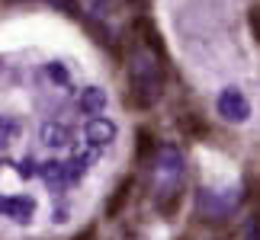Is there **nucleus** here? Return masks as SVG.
Instances as JSON below:
<instances>
[{"label":"nucleus","instance_id":"obj_1","mask_svg":"<svg viewBox=\"0 0 260 240\" xmlns=\"http://www.w3.org/2000/svg\"><path fill=\"white\" fill-rule=\"evenodd\" d=\"M128 103L135 109H151L164 93V55L151 45H138L132 61H128Z\"/></svg>","mask_w":260,"mask_h":240},{"label":"nucleus","instance_id":"obj_2","mask_svg":"<svg viewBox=\"0 0 260 240\" xmlns=\"http://www.w3.org/2000/svg\"><path fill=\"white\" fill-rule=\"evenodd\" d=\"M151 173H154V198L157 208L164 215H171L180 205V195H183V151L177 144H157V151L151 157Z\"/></svg>","mask_w":260,"mask_h":240},{"label":"nucleus","instance_id":"obj_3","mask_svg":"<svg viewBox=\"0 0 260 240\" xmlns=\"http://www.w3.org/2000/svg\"><path fill=\"white\" fill-rule=\"evenodd\" d=\"M215 112L232 125H244L247 118H251V99L244 96V90L225 87L222 93H218V99H215Z\"/></svg>","mask_w":260,"mask_h":240},{"label":"nucleus","instance_id":"obj_4","mask_svg":"<svg viewBox=\"0 0 260 240\" xmlns=\"http://www.w3.org/2000/svg\"><path fill=\"white\" fill-rule=\"evenodd\" d=\"M238 205H241V189H228V195L212 192V189H199V198H196V208L203 218H225Z\"/></svg>","mask_w":260,"mask_h":240},{"label":"nucleus","instance_id":"obj_5","mask_svg":"<svg viewBox=\"0 0 260 240\" xmlns=\"http://www.w3.org/2000/svg\"><path fill=\"white\" fill-rule=\"evenodd\" d=\"M0 215L16 224H26L36 215V202L29 195H0Z\"/></svg>","mask_w":260,"mask_h":240},{"label":"nucleus","instance_id":"obj_6","mask_svg":"<svg viewBox=\"0 0 260 240\" xmlns=\"http://www.w3.org/2000/svg\"><path fill=\"white\" fill-rule=\"evenodd\" d=\"M84 135H87V141L93 147L103 151L106 144L116 141V122H109V118H103V115H90L87 125H84Z\"/></svg>","mask_w":260,"mask_h":240},{"label":"nucleus","instance_id":"obj_7","mask_svg":"<svg viewBox=\"0 0 260 240\" xmlns=\"http://www.w3.org/2000/svg\"><path fill=\"white\" fill-rule=\"evenodd\" d=\"M39 173H42V179L52 189H64L68 183H77V173H74V167H71V160H48V164H42V170H39Z\"/></svg>","mask_w":260,"mask_h":240},{"label":"nucleus","instance_id":"obj_8","mask_svg":"<svg viewBox=\"0 0 260 240\" xmlns=\"http://www.w3.org/2000/svg\"><path fill=\"white\" fill-rule=\"evenodd\" d=\"M77 106H81L84 115H100L106 109V90L103 87H84L81 96H77Z\"/></svg>","mask_w":260,"mask_h":240},{"label":"nucleus","instance_id":"obj_9","mask_svg":"<svg viewBox=\"0 0 260 240\" xmlns=\"http://www.w3.org/2000/svg\"><path fill=\"white\" fill-rule=\"evenodd\" d=\"M132 189H135V176H125L122 183L116 186L113 198H109V202H106V218H119V212H122V208H125L128 195H132Z\"/></svg>","mask_w":260,"mask_h":240},{"label":"nucleus","instance_id":"obj_10","mask_svg":"<svg viewBox=\"0 0 260 240\" xmlns=\"http://www.w3.org/2000/svg\"><path fill=\"white\" fill-rule=\"evenodd\" d=\"M42 144L48 147H68L71 144V128L61 122H45L42 125Z\"/></svg>","mask_w":260,"mask_h":240},{"label":"nucleus","instance_id":"obj_11","mask_svg":"<svg viewBox=\"0 0 260 240\" xmlns=\"http://www.w3.org/2000/svg\"><path fill=\"white\" fill-rule=\"evenodd\" d=\"M16 138H19V122L13 115H0V151L10 147Z\"/></svg>","mask_w":260,"mask_h":240},{"label":"nucleus","instance_id":"obj_12","mask_svg":"<svg viewBox=\"0 0 260 240\" xmlns=\"http://www.w3.org/2000/svg\"><path fill=\"white\" fill-rule=\"evenodd\" d=\"M157 151V144H154V135L148 132V128H138V164H145V160H151Z\"/></svg>","mask_w":260,"mask_h":240},{"label":"nucleus","instance_id":"obj_13","mask_svg":"<svg viewBox=\"0 0 260 240\" xmlns=\"http://www.w3.org/2000/svg\"><path fill=\"white\" fill-rule=\"evenodd\" d=\"M45 71H48V80H52V84H58V87H68V84H71V71H68L61 61H52Z\"/></svg>","mask_w":260,"mask_h":240},{"label":"nucleus","instance_id":"obj_14","mask_svg":"<svg viewBox=\"0 0 260 240\" xmlns=\"http://www.w3.org/2000/svg\"><path fill=\"white\" fill-rule=\"evenodd\" d=\"M52 7H58L61 13H68V16H81V4L77 0H48Z\"/></svg>","mask_w":260,"mask_h":240},{"label":"nucleus","instance_id":"obj_15","mask_svg":"<svg viewBox=\"0 0 260 240\" xmlns=\"http://www.w3.org/2000/svg\"><path fill=\"white\" fill-rule=\"evenodd\" d=\"M39 170H42V167H36L32 160H26V164H19V176H23V179H29L32 173H39Z\"/></svg>","mask_w":260,"mask_h":240},{"label":"nucleus","instance_id":"obj_16","mask_svg":"<svg viewBox=\"0 0 260 240\" xmlns=\"http://www.w3.org/2000/svg\"><path fill=\"white\" fill-rule=\"evenodd\" d=\"M251 29H254V38L260 42V7L251 10Z\"/></svg>","mask_w":260,"mask_h":240},{"label":"nucleus","instance_id":"obj_17","mask_svg":"<svg viewBox=\"0 0 260 240\" xmlns=\"http://www.w3.org/2000/svg\"><path fill=\"white\" fill-rule=\"evenodd\" d=\"M254 240H260V234H257V237H254Z\"/></svg>","mask_w":260,"mask_h":240}]
</instances>
